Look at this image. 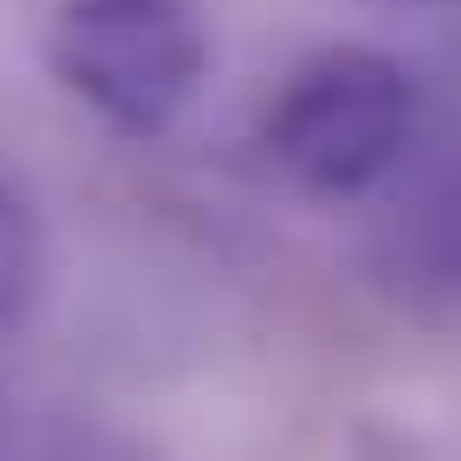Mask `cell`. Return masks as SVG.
Returning a JSON list of instances; mask_svg holds the SVG:
<instances>
[{"label": "cell", "instance_id": "1", "mask_svg": "<svg viewBox=\"0 0 461 461\" xmlns=\"http://www.w3.org/2000/svg\"><path fill=\"white\" fill-rule=\"evenodd\" d=\"M259 146L300 194H324V203L373 194L413 146V73L365 41L316 49L276 89Z\"/></svg>", "mask_w": 461, "mask_h": 461}, {"label": "cell", "instance_id": "2", "mask_svg": "<svg viewBox=\"0 0 461 461\" xmlns=\"http://www.w3.org/2000/svg\"><path fill=\"white\" fill-rule=\"evenodd\" d=\"M49 73L122 138H170L211 81V24L194 0H57Z\"/></svg>", "mask_w": 461, "mask_h": 461}, {"label": "cell", "instance_id": "3", "mask_svg": "<svg viewBox=\"0 0 461 461\" xmlns=\"http://www.w3.org/2000/svg\"><path fill=\"white\" fill-rule=\"evenodd\" d=\"M381 267L405 300L461 308V154H446L397 194V211L381 219Z\"/></svg>", "mask_w": 461, "mask_h": 461}, {"label": "cell", "instance_id": "4", "mask_svg": "<svg viewBox=\"0 0 461 461\" xmlns=\"http://www.w3.org/2000/svg\"><path fill=\"white\" fill-rule=\"evenodd\" d=\"M49 292V235L16 186H0V332H16Z\"/></svg>", "mask_w": 461, "mask_h": 461}, {"label": "cell", "instance_id": "5", "mask_svg": "<svg viewBox=\"0 0 461 461\" xmlns=\"http://www.w3.org/2000/svg\"><path fill=\"white\" fill-rule=\"evenodd\" d=\"M373 8H461V0H373Z\"/></svg>", "mask_w": 461, "mask_h": 461}, {"label": "cell", "instance_id": "6", "mask_svg": "<svg viewBox=\"0 0 461 461\" xmlns=\"http://www.w3.org/2000/svg\"><path fill=\"white\" fill-rule=\"evenodd\" d=\"M0 454H8V413H0Z\"/></svg>", "mask_w": 461, "mask_h": 461}]
</instances>
